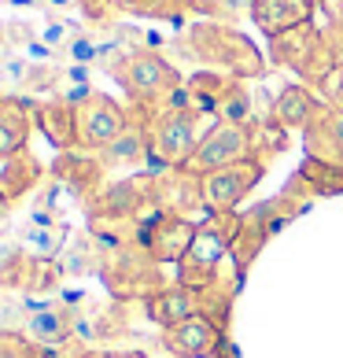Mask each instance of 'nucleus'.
Returning a JSON list of instances; mask_svg holds the SVG:
<instances>
[{
	"instance_id": "20e7f679",
	"label": "nucleus",
	"mask_w": 343,
	"mask_h": 358,
	"mask_svg": "<svg viewBox=\"0 0 343 358\" xmlns=\"http://www.w3.org/2000/svg\"><path fill=\"white\" fill-rule=\"evenodd\" d=\"M244 229V215L229 210V215H210L207 222L196 225V236L184 259L177 262V285L189 288H210L218 281V270L226 255L236 248V236Z\"/></svg>"
},
{
	"instance_id": "a211bd4d",
	"label": "nucleus",
	"mask_w": 343,
	"mask_h": 358,
	"mask_svg": "<svg viewBox=\"0 0 343 358\" xmlns=\"http://www.w3.org/2000/svg\"><path fill=\"white\" fill-rule=\"evenodd\" d=\"M26 336H30L37 348H63V343L74 340V310L52 303L45 310L26 314Z\"/></svg>"
},
{
	"instance_id": "0eeeda50",
	"label": "nucleus",
	"mask_w": 343,
	"mask_h": 358,
	"mask_svg": "<svg viewBox=\"0 0 343 358\" xmlns=\"http://www.w3.org/2000/svg\"><path fill=\"white\" fill-rule=\"evenodd\" d=\"M262 174H266V163H262V159H240V163L207 170V174L196 178V200H200L210 215H229V210H236V203L262 181Z\"/></svg>"
},
{
	"instance_id": "f8f14e48",
	"label": "nucleus",
	"mask_w": 343,
	"mask_h": 358,
	"mask_svg": "<svg viewBox=\"0 0 343 358\" xmlns=\"http://www.w3.org/2000/svg\"><path fill=\"white\" fill-rule=\"evenodd\" d=\"M103 166L100 163V155H92V152H82V148H74V152H59V159L52 163V174H56L59 185H67V189L74 196H82L85 203H96L100 200V192H103Z\"/></svg>"
},
{
	"instance_id": "b1692460",
	"label": "nucleus",
	"mask_w": 343,
	"mask_h": 358,
	"mask_svg": "<svg viewBox=\"0 0 343 358\" xmlns=\"http://www.w3.org/2000/svg\"><path fill=\"white\" fill-rule=\"evenodd\" d=\"M67 248V229L56 222V225H30L26 229V241H22V251H30L34 259H48L56 262Z\"/></svg>"
},
{
	"instance_id": "1a4fd4ad",
	"label": "nucleus",
	"mask_w": 343,
	"mask_h": 358,
	"mask_svg": "<svg viewBox=\"0 0 343 358\" xmlns=\"http://www.w3.org/2000/svg\"><path fill=\"white\" fill-rule=\"evenodd\" d=\"M129 126V111L118 100H111L108 92H96L78 103V148L100 155L108 144Z\"/></svg>"
},
{
	"instance_id": "58836bf2",
	"label": "nucleus",
	"mask_w": 343,
	"mask_h": 358,
	"mask_svg": "<svg viewBox=\"0 0 343 358\" xmlns=\"http://www.w3.org/2000/svg\"><path fill=\"white\" fill-rule=\"evenodd\" d=\"M318 4H325V0H318ZM333 4H336V0H333Z\"/></svg>"
},
{
	"instance_id": "4468645a",
	"label": "nucleus",
	"mask_w": 343,
	"mask_h": 358,
	"mask_svg": "<svg viewBox=\"0 0 343 358\" xmlns=\"http://www.w3.org/2000/svg\"><path fill=\"white\" fill-rule=\"evenodd\" d=\"M321 111H325V100L310 85L295 82V85H284L277 92V100L270 108V122L281 126V129H302V134H307Z\"/></svg>"
},
{
	"instance_id": "a878e982",
	"label": "nucleus",
	"mask_w": 343,
	"mask_h": 358,
	"mask_svg": "<svg viewBox=\"0 0 343 358\" xmlns=\"http://www.w3.org/2000/svg\"><path fill=\"white\" fill-rule=\"evenodd\" d=\"M78 8H82V19L96 30H111L122 15H129L126 0H78Z\"/></svg>"
},
{
	"instance_id": "393cba45",
	"label": "nucleus",
	"mask_w": 343,
	"mask_h": 358,
	"mask_svg": "<svg viewBox=\"0 0 343 358\" xmlns=\"http://www.w3.org/2000/svg\"><path fill=\"white\" fill-rule=\"evenodd\" d=\"M214 115H218V122H233V126H247V122H251V92H247V85L240 82V78L229 85V92L221 96Z\"/></svg>"
},
{
	"instance_id": "5701e85b",
	"label": "nucleus",
	"mask_w": 343,
	"mask_h": 358,
	"mask_svg": "<svg viewBox=\"0 0 343 358\" xmlns=\"http://www.w3.org/2000/svg\"><path fill=\"white\" fill-rule=\"evenodd\" d=\"M126 11L129 15H140V19L174 22V26H184L200 15L196 0H126Z\"/></svg>"
},
{
	"instance_id": "f257e3e1",
	"label": "nucleus",
	"mask_w": 343,
	"mask_h": 358,
	"mask_svg": "<svg viewBox=\"0 0 343 358\" xmlns=\"http://www.w3.org/2000/svg\"><path fill=\"white\" fill-rule=\"evenodd\" d=\"M184 48H189L192 59H200L207 71H218V74H229V78H262L266 74V59L262 52L255 48L251 37H244L240 30H233L226 22H189L184 30Z\"/></svg>"
},
{
	"instance_id": "2eb2a0df",
	"label": "nucleus",
	"mask_w": 343,
	"mask_h": 358,
	"mask_svg": "<svg viewBox=\"0 0 343 358\" xmlns=\"http://www.w3.org/2000/svg\"><path fill=\"white\" fill-rule=\"evenodd\" d=\"M34 100L26 96H0V163L30 148L34 134Z\"/></svg>"
},
{
	"instance_id": "6e6552de",
	"label": "nucleus",
	"mask_w": 343,
	"mask_h": 358,
	"mask_svg": "<svg viewBox=\"0 0 343 358\" xmlns=\"http://www.w3.org/2000/svg\"><path fill=\"white\" fill-rule=\"evenodd\" d=\"M240 159H255V129L251 122L247 126H233V122H214L203 134L200 148L189 159V174H207V170H218V166H229V163H240Z\"/></svg>"
},
{
	"instance_id": "473e14b6",
	"label": "nucleus",
	"mask_w": 343,
	"mask_h": 358,
	"mask_svg": "<svg viewBox=\"0 0 343 358\" xmlns=\"http://www.w3.org/2000/svg\"><path fill=\"white\" fill-rule=\"evenodd\" d=\"M85 358H144V355H129V351H89Z\"/></svg>"
},
{
	"instance_id": "39448f33",
	"label": "nucleus",
	"mask_w": 343,
	"mask_h": 358,
	"mask_svg": "<svg viewBox=\"0 0 343 358\" xmlns=\"http://www.w3.org/2000/svg\"><path fill=\"white\" fill-rule=\"evenodd\" d=\"M270 56H273L277 67L295 71L302 78V85L318 89L325 82V74L340 63V48L333 41V34H325L314 22H307V26H295V30L273 37Z\"/></svg>"
},
{
	"instance_id": "9d476101",
	"label": "nucleus",
	"mask_w": 343,
	"mask_h": 358,
	"mask_svg": "<svg viewBox=\"0 0 343 358\" xmlns=\"http://www.w3.org/2000/svg\"><path fill=\"white\" fill-rule=\"evenodd\" d=\"M196 236V222H189L177 210H155V218L140 225V244L148 248L155 262H181Z\"/></svg>"
},
{
	"instance_id": "6ab92c4d",
	"label": "nucleus",
	"mask_w": 343,
	"mask_h": 358,
	"mask_svg": "<svg viewBox=\"0 0 343 358\" xmlns=\"http://www.w3.org/2000/svg\"><path fill=\"white\" fill-rule=\"evenodd\" d=\"M41 178H45V166L34 159L30 148L4 159V163H0V200L4 203L22 200L26 192H34L37 185H41Z\"/></svg>"
},
{
	"instance_id": "f3484780",
	"label": "nucleus",
	"mask_w": 343,
	"mask_h": 358,
	"mask_svg": "<svg viewBox=\"0 0 343 358\" xmlns=\"http://www.w3.org/2000/svg\"><path fill=\"white\" fill-rule=\"evenodd\" d=\"M144 310L159 329H174L181 325L184 317L200 314V288H189V285H166L159 288L152 299H144Z\"/></svg>"
},
{
	"instance_id": "72a5a7b5",
	"label": "nucleus",
	"mask_w": 343,
	"mask_h": 358,
	"mask_svg": "<svg viewBox=\"0 0 343 358\" xmlns=\"http://www.w3.org/2000/svg\"><path fill=\"white\" fill-rule=\"evenodd\" d=\"M41 4L52 11H67V8H78V0H41Z\"/></svg>"
},
{
	"instance_id": "9b49d317",
	"label": "nucleus",
	"mask_w": 343,
	"mask_h": 358,
	"mask_svg": "<svg viewBox=\"0 0 343 358\" xmlns=\"http://www.w3.org/2000/svg\"><path fill=\"white\" fill-rule=\"evenodd\" d=\"M163 348L174 358H210L221 351V322L200 310L174 329H163Z\"/></svg>"
},
{
	"instance_id": "e433bc0d",
	"label": "nucleus",
	"mask_w": 343,
	"mask_h": 358,
	"mask_svg": "<svg viewBox=\"0 0 343 358\" xmlns=\"http://www.w3.org/2000/svg\"><path fill=\"white\" fill-rule=\"evenodd\" d=\"M8 210H11V203L0 200V229H4V222H8Z\"/></svg>"
},
{
	"instance_id": "ea45409f",
	"label": "nucleus",
	"mask_w": 343,
	"mask_h": 358,
	"mask_svg": "<svg viewBox=\"0 0 343 358\" xmlns=\"http://www.w3.org/2000/svg\"><path fill=\"white\" fill-rule=\"evenodd\" d=\"M0 96H4V92H0Z\"/></svg>"
},
{
	"instance_id": "cd10ccee",
	"label": "nucleus",
	"mask_w": 343,
	"mask_h": 358,
	"mask_svg": "<svg viewBox=\"0 0 343 358\" xmlns=\"http://www.w3.org/2000/svg\"><path fill=\"white\" fill-rule=\"evenodd\" d=\"M63 56H67L71 63H78V67H89V63L100 59V41L92 34H85V30H78L71 37V45L63 48Z\"/></svg>"
},
{
	"instance_id": "7c9ffc66",
	"label": "nucleus",
	"mask_w": 343,
	"mask_h": 358,
	"mask_svg": "<svg viewBox=\"0 0 343 358\" xmlns=\"http://www.w3.org/2000/svg\"><path fill=\"white\" fill-rule=\"evenodd\" d=\"M78 34V26H71V22H63V19H48V26L41 30V41L52 48V52H63L71 45V37Z\"/></svg>"
},
{
	"instance_id": "dca6fc26",
	"label": "nucleus",
	"mask_w": 343,
	"mask_h": 358,
	"mask_svg": "<svg viewBox=\"0 0 343 358\" xmlns=\"http://www.w3.org/2000/svg\"><path fill=\"white\" fill-rule=\"evenodd\" d=\"M34 122L48 137L52 148H59V152H74L78 148V108L67 103L63 96L34 103Z\"/></svg>"
},
{
	"instance_id": "bb28decb",
	"label": "nucleus",
	"mask_w": 343,
	"mask_h": 358,
	"mask_svg": "<svg viewBox=\"0 0 343 358\" xmlns=\"http://www.w3.org/2000/svg\"><path fill=\"white\" fill-rule=\"evenodd\" d=\"M0 358H48V355L30 336L15 333V329H0Z\"/></svg>"
},
{
	"instance_id": "c85d7f7f",
	"label": "nucleus",
	"mask_w": 343,
	"mask_h": 358,
	"mask_svg": "<svg viewBox=\"0 0 343 358\" xmlns=\"http://www.w3.org/2000/svg\"><path fill=\"white\" fill-rule=\"evenodd\" d=\"M34 74V63L19 56V52H8L4 59H0V78H4V85H15V89H26V82H30Z\"/></svg>"
},
{
	"instance_id": "aec40b11",
	"label": "nucleus",
	"mask_w": 343,
	"mask_h": 358,
	"mask_svg": "<svg viewBox=\"0 0 343 358\" xmlns=\"http://www.w3.org/2000/svg\"><path fill=\"white\" fill-rule=\"evenodd\" d=\"M148 155H152V148H148V129H144V122H140L133 111H129V126L108 144V148L100 152V163H103V166H140Z\"/></svg>"
},
{
	"instance_id": "4be33fe9",
	"label": "nucleus",
	"mask_w": 343,
	"mask_h": 358,
	"mask_svg": "<svg viewBox=\"0 0 343 358\" xmlns=\"http://www.w3.org/2000/svg\"><path fill=\"white\" fill-rule=\"evenodd\" d=\"M233 82H236V78H229V74L200 71V74H192L189 82H184V89H189V100H192V108H196V111L214 115V111H218V103H221V96L229 92Z\"/></svg>"
},
{
	"instance_id": "423d86ee",
	"label": "nucleus",
	"mask_w": 343,
	"mask_h": 358,
	"mask_svg": "<svg viewBox=\"0 0 343 358\" xmlns=\"http://www.w3.org/2000/svg\"><path fill=\"white\" fill-rule=\"evenodd\" d=\"M100 273H103V281H108L111 296H118V299H137V296L152 299L159 288H166L159 281V262L148 255V248L140 241L111 251Z\"/></svg>"
},
{
	"instance_id": "4c0bfd02",
	"label": "nucleus",
	"mask_w": 343,
	"mask_h": 358,
	"mask_svg": "<svg viewBox=\"0 0 343 358\" xmlns=\"http://www.w3.org/2000/svg\"><path fill=\"white\" fill-rule=\"evenodd\" d=\"M240 4H244V8H251V0H240Z\"/></svg>"
},
{
	"instance_id": "c9c22d12",
	"label": "nucleus",
	"mask_w": 343,
	"mask_h": 358,
	"mask_svg": "<svg viewBox=\"0 0 343 358\" xmlns=\"http://www.w3.org/2000/svg\"><path fill=\"white\" fill-rule=\"evenodd\" d=\"M328 34H333V41H336V48H340V59H343V30H336V26H333Z\"/></svg>"
},
{
	"instance_id": "2f4dec72",
	"label": "nucleus",
	"mask_w": 343,
	"mask_h": 358,
	"mask_svg": "<svg viewBox=\"0 0 343 358\" xmlns=\"http://www.w3.org/2000/svg\"><path fill=\"white\" fill-rule=\"evenodd\" d=\"M19 56H26L30 63H52V59H56V52H52L41 37H34V41H26V45L19 48Z\"/></svg>"
},
{
	"instance_id": "7ed1b4c3",
	"label": "nucleus",
	"mask_w": 343,
	"mask_h": 358,
	"mask_svg": "<svg viewBox=\"0 0 343 358\" xmlns=\"http://www.w3.org/2000/svg\"><path fill=\"white\" fill-rule=\"evenodd\" d=\"M133 115L148 129V148H152L148 163L159 170H184L207 134V129H200L203 111H196V108H159L148 115L144 111H133Z\"/></svg>"
},
{
	"instance_id": "c756f323",
	"label": "nucleus",
	"mask_w": 343,
	"mask_h": 358,
	"mask_svg": "<svg viewBox=\"0 0 343 358\" xmlns=\"http://www.w3.org/2000/svg\"><path fill=\"white\" fill-rule=\"evenodd\" d=\"M318 96H321V100L328 103V108L343 111V59H340L336 67L325 74V82L318 85Z\"/></svg>"
},
{
	"instance_id": "412c9836",
	"label": "nucleus",
	"mask_w": 343,
	"mask_h": 358,
	"mask_svg": "<svg viewBox=\"0 0 343 358\" xmlns=\"http://www.w3.org/2000/svg\"><path fill=\"white\" fill-rule=\"evenodd\" d=\"M307 148L314 159H325V163H343V111L328 108L314 118V126L307 129Z\"/></svg>"
},
{
	"instance_id": "f03ea898",
	"label": "nucleus",
	"mask_w": 343,
	"mask_h": 358,
	"mask_svg": "<svg viewBox=\"0 0 343 358\" xmlns=\"http://www.w3.org/2000/svg\"><path fill=\"white\" fill-rule=\"evenodd\" d=\"M111 78L118 85L126 89L129 103H133V111H159L170 103L177 89H184L181 82V71L170 63L159 48H129L122 59H118V67L111 71Z\"/></svg>"
},
{
	"instance_id": "ddd939ff",
	"label": "nucleus",
	"mask_w": 343,
	"mask_h": 358,
	"mask_svg": "<svg viewBox=\"0 0 343 358\" xmlns=\"http://www.w3.org/2000/svg\"><path fill=\"white\" fill-rule=\"evenodd\" d=\"M247 15H251V22L273 41V37L295 30V26L314 22V15H318V0H251Z\"/></svg>"
},
{
	"instance_id": "f704fd0d",
	"label": "nucleus",
	"mask_w": 343,
	"mask_h": 358,
	"mask_svg": "<svg viewBox=\"0 0 343 358\" xmlns=\"http://www.w3.org/2000/svg\"><path fill=\"white\" fill-rule=\"evenodd\" d=\"M333 26H336V30H343V0H336V4H333Z\"/></svg>"
}]
</instances>
